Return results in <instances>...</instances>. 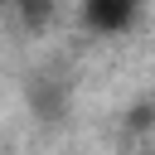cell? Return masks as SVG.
<instances>
[{
  "label": "cell",
  "mask_w": 155,
  "mask_h": 155,
  "mask_svg": "<svg viewBox=\"0 0 155 155\" xmlns=\"http://www.w3.org/2000/svg\"><path fill=\"white\" fill-rule=\"evenodd\" d=\"M140 5L145 0H82V24L92 34H126L136 19H140Z\"/></svg>",
  "instance_id": "obj_1"
},
{
  "label": "cell",
  "mask_w": 155,
  "mask_h": 155,
  "mask_svg": "<svg viewBox=\"0 0 155 155\" xmlns=\"http://www.w3.org/2000/svg\"><path fill=\"white\" fill-rule=\"evenodd\" d=\"M48 10H53L48 0H24V19H29V29H39V24L48 19Z\"/></svg>",
  "instance_id": "obj_2"
}]
</instances>
